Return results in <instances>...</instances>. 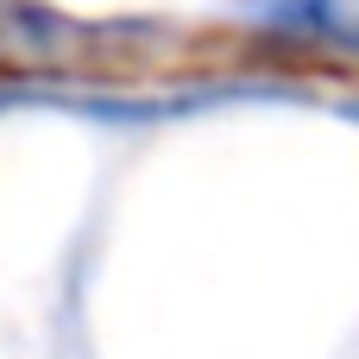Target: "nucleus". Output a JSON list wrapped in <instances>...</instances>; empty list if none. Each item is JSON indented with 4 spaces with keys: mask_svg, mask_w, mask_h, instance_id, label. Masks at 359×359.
<instances>
[{
    "mask_svg": "<svg viewBox=\"0 0 359 359\" xmlns=\"http://www.w3.org/2000/svg\"><path fill=\"white\" fill-rule=\"evenodd\" d=\"M69 44V25L32 0H0V57H57Z\"/></svg>",
    "mask_w": 359,
    "mask_h": 359,
    "instance_id": "f257e3e1",
    "label": "nucleus"
},
{
    "mask_svg": "<svg viewBox=\"0 0 359 359\" xmlns=\"http://www.w3.org/2000/svg\"><path fill=\"white\" fill-rule=\"evenodd\" d=\"M353 120H359V107H353Z\"/></svg>",
    "mask_w": 359,
    "mask_h": 359,
    "instance_id": "7ed1b4c3",
    "label": "nucleus"
},
{
    "mask_svg": "<svg viewBox=\"0 0 359 359\" xmlns=\"http://www.w3.org/2000/svg\"><path fill=\"white\" fill-rule=\"evenodd\" d=\"M240 6L265 25H284V32H328L341 0H240Z\"/></svg>",
    "mask_w": 359,
    "mask_h": 359,
    "instance_id": "f03ea898",
    "label": "nucleus"
}]
</instances>
